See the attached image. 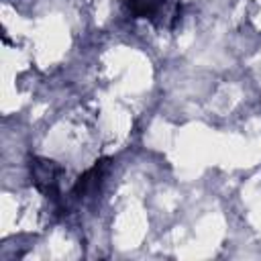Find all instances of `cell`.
Listing matches in <instances>:
<instances>
[{
	"label": "cell",
	"mask_w": 261,
	"mask_h": 261,
	"mask_svg": "<svg viewBox=\"0 0 261 261\" xmlns=\"http://www.w3.org/2000/svg\"><path fill=\"white\" fill-rule=\"evenodd\" d=\"M31 167V177L35 188L45 194L47 198H51L53 202H59V177H61V167L51 161V159H43V157H35L29 163Z\"/></svg>",
	"instance_id": "obj_2"
},
{
	"label": "cell",
	"mask_w": 261,
	"mask_h": 261,
	"mask_svg": "<svg viewBox=\"0 0 261 261\" xmlns=\"http://www.w3.org/2000/svg\"><path fill=\"white\" fill-rule=\"evenodd\" d=\"M108 167H110V159L96 161L84 175L77 177V181L71 188V196H75V198H90V196H94L100 190V186H102V181H104V177L108 173Z\"/></svg>",
	"instance_id": "obj_3"
},
{
	"label": "cell",
	"mask_w": 261,
	"mask_h": 261,
	"mask_svg": "<svg viewBox=\"0 0 261 261\" xmlns=\"http://www.w3.org/2000/svg\"><path fill=\"white\" fill-rule=\"evenodd\" d=\"M124 8L135 18H149L161 29H173L181 14L179 0H124Z\"/></svg>",
	"instance_id": "obj_1"
}]
</instances>
